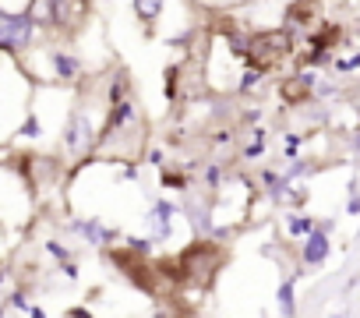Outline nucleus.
Segmentation results:
<instances>
[{
	"mask_svg": "<svg viewBox=\"0 0 360 318\" xmlns=\"http://www.w3.org/2000/svg\"><path fill=\"white\" fill-rule=\"evenodd\" d=\"M39 39V22L32 18V11H11L0 4V53H11L22 57L36 46Z\"/></svg>",
	"mask_w": 360,
	"mask_h": 318,
	"instance_id": "1",
	"label": "nucleus"
},
{
	"mask_svg": "<svg viewBox=\"0 0 360 318\" xmlns=\"http://www.w3.org/2000/svg\"><path fill=\"white\" fill-rule=\"evenodd\" d=\"M328 251H332V241H328V234L325 230H311V234H304V248H300V262L307 265V269H321L325 265V258H328Z\"/></svg>",
	"mask_w": 360,
	"mask_h": 318,
	"instance_id": "2",
	"label": "nucleus"
}]
</instances>
